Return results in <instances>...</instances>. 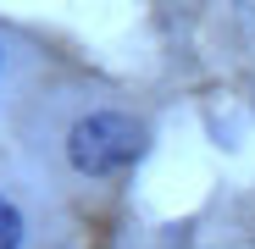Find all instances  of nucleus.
I'll use <instances>...</instances> for the list:
<instances>
[{
    "mask_svg": "<svg viewBox=\"0 0 255 249\" xmlns=\"http://www.w3.org/2000/svg\"><path fill=\"white\" fill-rule=\"evenodd\" d=\"M139 155H144V128L133 116H122V111L78 116L72 133H67V161L83 177H111L122 166H133Z\"/></svg>",
    "mask_w": 255,
    "mask_h": 249,
    "instance_id": "nucleus-1",
    "label": "nucleus"
},
{
    "mask_svg": "<svg viewBox=\"0 0 255 249\" xmlns=\"http://www.w3.org/2000/svg\"><path fill=\"white\" fill-rule=\"evenodd\" d=\"M22 244V211L11 199H0V249H17Z\"/></svg>",
    "mask_w": 255,
    "mask_h": 249,
    "instance_id": "nucleus-2",
    "label": "nucleus"
}]
</instances>
